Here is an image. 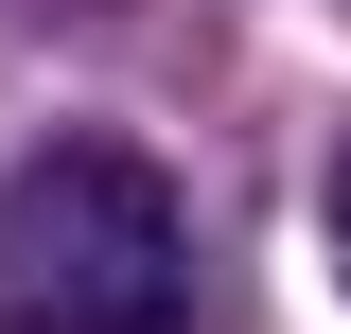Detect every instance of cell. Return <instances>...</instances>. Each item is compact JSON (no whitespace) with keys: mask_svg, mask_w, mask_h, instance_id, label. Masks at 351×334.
Here are the masks:
<instances>
[{"mask_svg":"<svg viewBox=\"0 0 351 334\" xmlns=\"http://www.w3.org/2000/svg\"><path fill=\"white\" fill-rule=\"evenodd\" d=\"M18 18H106V0H18Z\"/></svg>","mask_w":351,"mask_h":334,"instance_id":"cell-3","label":"cell"},{"mask_svg":"<svg viewBox=\"0 0 351 334\" xmlns=\"http://www.w3.org/2000/svg\"><path fill=\"white\" fill-rule=\"evenodd\" d=\"M316 247H334V282H351V141H334V176H316Z\"/></svg>","mask_w":351,"mask_h":334,"instance_id":"cell-2","label":"cell"},{"mask_svg":"<svg viewBox=\"0 0 351 334\" xmlns=\"http://www.w3.org/2000/svg\"><path fill=\"white\" fill-rule=\"evenodd\" d=\"M0 334H193V194L141 141H36L0 176Z\"/></svg>","mask_w":351,"mask_h":334,"instance_id":"cell-1","label":"cell"}]
</instances>
